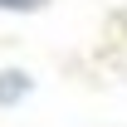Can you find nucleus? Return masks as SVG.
I'll return each mask as SVG.
<instances>
[{
	"instance_id": "obj_1",
	"label": "nucleus",
	"mask_w": 127,
	"mask_h": 127,
	"mask_svg": "<svg viewBox=\"0 0 127 127\" xmlns=\"http://www.w3.org/2000/svg\"><path fill=\"white\" fill-rule=\"evenodd\" d=\"M0 5H39V0H0Z\"/></svg>"
}]
</instances>
